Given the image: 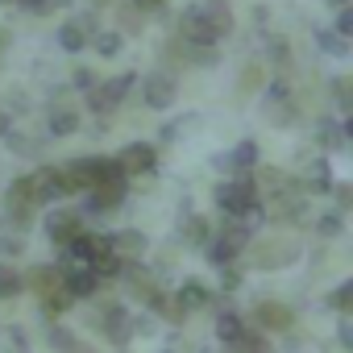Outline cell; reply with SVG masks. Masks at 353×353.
<instances>
[{"instance_id": "cell-1", "label": "cell", "mask_w": 353, "mask_h": 353, "mask_svg": "<svg viewBox=\"0 0 353 353\" xmlns=\"http://www.w3.org/2000/svg\"><path fill=\"white\" fill-rule=\"evenodd\" d=\"M250 237H254V229H250L245 221H229V225L221 229V237L208 245V262H212V266H229L237 254L250 250Z\"/></svg>"}, {"instance_id": "cell-2", "label": "cell", "mask_w": 353, "mask_h": 353, "mask_svg": "<svg viewBox=\"0 0 353 353\" xmlns=\"http://www.w3.org/2000/svg\"><path fill=\"white\" fill-rule=\"evenodd\" d=\"M216 204H221V212H229L233 221H241V216L258 204V188H254V179L221 183V188H216Z\"/></svg>"}, {"instance_id": "cell-3", "label": "cell", "mask_w": 353, "mask_h": 353, "mask_svg": "<svg viewBox=\"0 0 353 353\" xmlns=\"http://www.w3.org/2000/svg\"><path fill=\"white\" fill-rule=\"evenodd\" d=\"M133 71H125V75H117V79H104V83H96L92 92H88V104L96 108V112H112L121 100H125V92L133 88Z\"/></svg>"}, {"instance_id": "cell-4", "label": "cell", "mask_w": 353, "mask_h": 353, "mask_svg": "<svg viewBox=\"0 0 353 353\" xmlns=\"http://www.w3.org/2000/svg\"><path fill=\"white\" fill-rule=\"evenodd\" d=\"M34 196H30V179H17L13 188H9V196H5V212H9V221L17 225V229H30L34 225Z\"/></svg>"}, {"instance_id": "cell-5", "label": "cell", "mask_w": 353, "mask_h": 353, "mask_svg": "<svg viewBox=\"0 0 353 353\" xmlns=\"http://www.w3.org/2000/svg\"><path fill=\"white\" fill-rule=\"evenodd\" d=\"M30 196H34V204H50V200L67 196V188H63V170H59V166L34 170V174H30Z\"/></svg>"}, {"instance_id": "cell-6", "label": "cell", "mask_w": 353, "mask_h": 353, "mask_svg": "<svg viewBox=\"0 0 353 353\" xmlns=\"http://www.w3.org/2000/svg\"><path fill=\"white\" fill-rule=\"evenodd\" d=\"M154 162H158V150H154L150 141H133V145H125L121 158H117L121 174H150Z\"/></svg>"}, {"instance_id": "cell-7", "label": "cell", "mask_w": 353, "mask_h": 353, "mask_svg": "<svg viewBox=\"0 0 353 353\" xmlns=\"http://www.w3.org/2000/svg\"><path fill=\"white\" fill-rule=\"evenodd\" d=\"M295 245L291 241H258L254 245V266L258 270H279V266H287V262H295Z\"/></svg>"}, {"instance_id": "cell-8", "label": "cell", "mask_w": 353, "mask_h": 353, "mask_svg": "<svg viewBox=\"0 0 353 353\" xmlns=\"http://www.w3.org/2000/svg\"><path fill=\"white\" fill-rule=\"evenodd\" d=\"M270 216H274L279 225H303V221H307V200H303L299 192H283V196H274Z\"/></svg>"}, {"instance_id": "cell-9", "label": "cell", "mask_w": 353, "mask_h": 353, "mask_svg": "<svg viewBox=\"0 0 353 353\" xmlns=\"http://www.w3.org/2000/svg\"><path fill=\"white\" fill-rule=\"evenodd\" d=\"M100 332H104L112 345H125V341L133 336V320H129V312H125L121 303H108L104 316H100Z\"/></svg>"}, {"instance_id": "cell-10", "label": "cell", "mask_w": 353, "mask_h": 353, "mask_svg": "<svg viewBox=\"0 0 353 353\" xmlns=\"http://www.w3.org/2000/svg\"><path fill=\"white\" fill-rule=\"evenodd\" d=\"M71 299H92L96 291H100V279L92 274V266H71L67 274H63V283H59Z\"/></svg>"}, {"instance_id": "cell-11", "label": "cell", "mask_w": 353, "mask_h": 353, "mask_svg": "<svg viewBox=\"0 0 353 353\" xmlns=\"http://www.w3.org/2000/svg\"><path fill=\"white\" fill-rule=\"evenodd\" d=\"M46 233H50V241L54 245H71L79 233H83V221H79V212H54L50 221H46Z\"/></svg>"}, {"instance_id": "cell-12", "label": "cell", "mask_w": 353, "mask_h": 353, "mask_svg": "<svg viewBox=\"0 0 353 353\" xmlns=\"http://www.w3.org/2000/svg\"><path fill=\"white\" fill-rule=\"evenodd\" d=\"M183 38H188L192 46H212L221 34L208 26V17H204V13H200V5H196V9H188V13H183Z\"/></svg>"}, {"instance_id": "cell-13", "label": "cell", "mask_w": 353, "mask_h": 353, "mask_svg": "<svg viewBox=\"0 0 353 353\" xmlns=\"http://www.w3.org/2000/svg\"><path fill=\"white\" fill-rule=\"evenodd\" d=\"M254 320H258L262 328H270V332H287V328L295 324V316H291V307H287V303H274V299H266V303H258V307H254Z\"/></svg>"}, {"instance_id": "cell-14", "label": "cell", "mask_w": 353, "mask_h": 353, "mask_svg": "<svg viewBox=\"0 0 353 353\" xmlns=\"http://www.w3.org/2000/svg\"><path fill=\"white\" fill-rule=\"evenodd\" d=\"M174 96H179V92H174V79H170V75L154 71V75L145 79V104H150V108H158V112H162V108H170V104H174Z\"/></svg>"}, {"instance_id": "cell-15", "label": "cell", "mask_w": 353, "mask_h": 353, "mask_svg": "<svg viewBox=\"0 0 353 353\" xmlns=\"http://www.w3.org/2000/svg\"><path fill=\"white\" fill-rule=\"evenodd\" d=\"M108 245H112V254H117L121 262H137V258L145 254V237H141L137 229H121V233H112Z\"/></svg>"}, {"instance_id": "cell-16", "label": "cell", "mask_w": 353, "mask_h": 353, "mask_svg": "<svg viewBox=\"0 0 353 353\" xmlns=\"http://www.w3.org/2000/svg\"><path fill=\"white\" fill-rule=\"evenodd\" d=\"M125 200V183H108V188H92L88 192V212H108Z\"/></svg>"}, {"instance_id": "cell-17", "label": "cell", "mask_w": 353, "mask_h": 353, "mask_svg": "<svg viewBox=\"0 0 353 353\" xmlns=\"http://www.w3.org/2000/svg\"><path fill=\"white\" fill-rule=\"evenodd\" d=\"M59 283H63V274H59L54 266H34V270L21 279V287H30V291H38V295H50Z\"/></svg>"}, {"instance_id": "cell-18", "label": "cell", "mask_w": 353, "mask_h": 353, "mask_svg": "<svg viewBox=\"0 0 353 353\" xmlns=\"http://www.w3.org/2000/svg\"><path fill=\"white\" fill-rule=\"evenodd\" d=\"M200 13L208 17V26H212V30H216L221 38H225V34L233 30V9L225 5V0H204V5H200Z\"/></svg>"}, {"instance_id": "cell-19", "label": "cell", "mask_w": 353, "mask_h": 353, "mask_svg": "<svg viewBox=\"0 0 353 353\" xmlns=\"http://www.w3.org/2000/svg\"><path fill=\"white\" fill-rule=\"evenodd\" d=\"M303 192H332V170H328L324 158L307 162V170H303Z\"/></svg>"}, {"instance_id": "cell-20", "label": "cell", "mask_w": 353, "mask_h": 353, "mask_svg": "<svg viewBox=\"0 0 353 353\" xmlns=\"http://www.w3.org/2000/svg\"><path fill=\"white\" fill-rule=\"evenodd\" d=\"M208 303V287L200 283V279H188L183 287H179V312H196V307H204Z\"/></svg>"}, {"instance_id": "cell-21", "label": "cell", "mask_w": 353, "mask_h": 353, "mask_svg": "<svg viewBox=\"0 0 353 353\" xmlns=\"http://www.w3.org/2000/svg\"><path fill=\"white\" fill-rule=\"evenodd\" d=\"M79 129V112L75 108H50V133L54 137H71Z\"/></svg>"}, {"instance_id": "cell-22", "label": "cell", "mask_w": 353, "mask_h": 353, "mask_svg": "<svg viewBox=\"0 0 353 353\" xmlns=\"http://www.w3.org/2000/svg\"><path fill=\"white\" fill-rule=\"evenodd\" d=\"M241 332H245V324H241V316H237V312H221V316H216V336H221V341L237 345V341H241Z\"/></svg>"}, {"instance_id": "cell-23", "label": "cell", "mask_w": 353, "mask_h": 353, "mask_svg": "<svg viewBox=\"0 0 353 353\" xmlns=\"http://www.w3.org/2000/svg\"><path fill=\"white\" fill-rule=\"evenodd\" d=\"M254 188H262V192H270V196H283V192H287V174L274 170V166H262L258 179H254Z\"/></svg>"}, {"instance_id": "cell-24", "label": "cell", "mask_w": 353, "mask_h": 353, "mask_svg": "<svg viewBox=\"0 0 353 353\" xmlns=\"http://www.w3.org/2000/svg\"><path fill=\"white\" fill-rule=\"evenodd\" d=\"M250 166H258V141H241L229 154V170H250Z\"/></svg>"}, {"instance_id": "cell-25", "label": "cell", "mask_w": 353, "mask_h": 353, "mask_svg": "<svg viewBox=\"0 0 353 353\" xmlns=\"http://www.w3.org/2000/svg\"><path fill=\"white\" fill-rule=\"evenodd\" d=\"M179 237L192 241V245H204V241H208V221H204V216H183Z\"/></svg>"}, {"instance_id": "cell-26", "label": "cell", "mask_w": 353, "mask_h": 353, "mask_svg": "<svg viewBox=\"0 0 353 353\" xmlns=\"http://www.w3.org/2000/svg\"><path fill=\"white\" fill-rule=\"evenodd\" d=\"M59 46L75 54V50H83V46H88V34H83V30H79L75 21H67V26L59 30Z\"/></svg>"}, {"instance_id": "cell-27", "label": "cell", "mask_w": 353, "mask_h": 353, "mask_svg": "<svg viewBox=\"0 0 353 353\" xmlns=\"http://www.w3.org/2000/svg\"><path fill=\"white\" fill-rule=\"evenodd\" d=\"M121 266H125V262H121L117 254H96V258H92V274H96V279H112V274H121Z\"/></svg>"}, {"instance_id": "cell-28", "label": "cell", "mask_w": 353, "mask_h": 353, "mask_svg": "<svg viewBox=\"0 0 353 353\" xmlns=\"http://www.w3.org/2000/svg\"><path fill=\"white\" fill-rule=\"evenodd\" d=\"M21 291V274L13 266H0V299H13Z\"/></svg>"}, {"instance_id": "cell-29", "label": "cell", "mask_w": 353, "mask_h": 353, "mask_svg": "<svg viewBox=\"0 0 353 353\" xmlns=\"http://www.w3.org/2000/svg\"><path fill=\"white\" fill-rule=\"evenodd\" d=\"M316 141H324L328 150H341V145H345V133H341L332 121H320V129H316Z\"/></svg>"}, {"instance_id": "cell-30", "label": "cell", "mask_w": 353, "mask_h": 353, "mask_svg": "<svg viewBox=\"0 0 353 353\" xmlns=\"http://www.w3.org/2000/svg\"><path fill=\"white\" fill-rule=\"evenodd\" d=\"M316 46H320L324 54H336V59L345 54V38H336L332 30H320V34H316Z\"/></svg>"}, {"instance_id": "cell-31", "label": "cell", "mask_w": 353, "mask_h": 353, "mask_svg": "<svg viewBox=\"0 0 353 353\" xmlns=\"http://www.w3.org/2000/svg\"><path fill=\"white\" fill-rule=\"evenodd\" d=\"M316 233H320V237H341V233H345V221H341V212H328V216H320V221H316Z\"/></svg>"}, {"instance_id": "cell-32", "label": "cell", "mask_w": 353, "mask_h": 353, "mask_svg": "<svg viewBox=\"0 0 353 353\" xmlns=\"http://www.w3.org/2000/svg\"><path fill=\"white\" fill-rule=\"evenodd\" d=\"M328 307H336V312H349V307H353V283H341V287L328 295Z\"/></svg>"}, {"instance_id": "cell-33", "label": "cell", "mask_w": 353, "mask_h": 353, "mask_svg": "<svg viewBox=\"0 0 353 353\" xmlns=\"http://www.w3.org/2000/svg\"><path fill=\"white\" fill-rule=\"evenodd\" d=\"M117 50H121V34H112V30H108V34H96V54L112 59Z\"/></svg>"}, {"instance_id": "cell-34", "label": "cell", "mask_w": 353, "mask_h": 353, "mask_svg": "<svg viewBox=\"0 0 353 353\" xmlns=\"http://www.w3.org/2000/svg\"><path fill=\"white\" fill-rule=\"evenodd\" d=\"M42 299H46V312H67V307L75 303V299H71L63 287H54V291H50V295H42Z\"/></svg>"}, {"instance_id": "cell-35", "label": "cell", "mask_w": 353, "mask_h": 353, "mask_svg": "<svg viewBox=\"0 0 353 353\" xmlns=\"http://www.w3.org/2000/svg\"><path fill=\"white\" fill-rule=\"evenodd\" d=\"M270 63H291V46L283 38H270Z\"/></svg>"}, {"instance_id": "cell-36", "label": "cell", "mask_w": 353, "mask_h": 353, "mask_svg": "<svg viewBox=\"0 0 353 353\" xmlns=\"http://www.w3.org/2000/svg\"><path fill=\"white\" fill-rule=\"evenodd\" d=\"M332 34H336V38H349V34H353V13H349V9L336 13V30H332Z\"/></svg>"}, {"instance_id": "cell-37", "label": "cell", "mask_w": 353, "mask_h": 353, "mask_svg": "<svg viewBox=\"0 0 353 353\" xmlns=\"http://www.w3.org/2000/svg\"><path fill=\"white\" fill-rule=\"evenodd\" d=\"M50 345H54V349H63V353H71V349H75L71 332H63V328H50Z\"/></svg>"}, {"instance_id": "cell-38", "label": "cell", "mask_w": 353, "mask_h": 353, "mask_svg": "<svg viewBox=\"0 0 353 353\" xmlns=\"http://www.w3.org/2000/svg\"><path fill=\"white\" fill-rule=\"evenodd\" d=\"M192 63H200V67H212V63H216L212 46H192Z\"/></svg>"}, {"instance_id": "cell-39", "label": "cell", "mask_w": 353, "mask_h": 353, "mask_svg": "<svg viewBox=\"0 0 353 353\" xmlns=\"http://www.w3.org/2000/svg\"><path fill=\"white\" fill-rule=\"evenodd\" d=\"M258 83H262V71H258V67H245V71H241V92H254Z\"/></svg>"}, {"instance_id": "cell-40", "label": "cell", "mask_w": 353, "mask_h": 353, "mask_svg": "<svg viewBox=\"0 0 353 353\" xmlns=\"http://www.w3.org/2000/svg\"><path fill=\"white\" fill-rule=\"evenodd\" d=\"M137 13H166V0H133Z\"/></svg>"}, {"instance_id": "cell-41", "label": "cell", "mask_w": 353, "mask_h": 353, "mask_svg": "<svg viewBox=\"0 0 353 353\" xmlns=\"http://www.w3.org/2000/svg\"><path fill=\"white\" fill-rule=\"evenodd\" d=\"M96 83H100V79H96L92 71H75V88H79V92H92Z\"/></svg>"}, {"instance_id": "cell-42", "label": "cell", "mask_w": 353, "mask_h": 353, "mask_svg": "<svg viewBox=\"0 0 353 353\" xmlns=\"http://www.w3.org/2000/svg\"><path fill=\"white\" fill-rule=\"evenodd\" d=\"M67 5H71V0H38L34 13H54V9H67Z\"/></svg>"}, {"instance_id": "cell-43", "label": "cell", "mask_w": 353, "mask_h": 353, "mask_svg": "<svg viewBox=\"0 0 353 353\" xmlns=\"http://www.w3.org/2000/svg\"><path fill=\"white\" fill-rule=\"evenodd\" d=\"M332 88H336V104H341V108L349 112V79H336Z\"/></svg>"}, {"instance_id": "cell-44", "label": "cell", "mask_w": 353, "mask_h": 353, "mask_svg": "<svg viewBox=\"0 0 353 353\" xmlns=\"http://www.w3.org/2000/svg\"><path fill=\"white\" fill-rule=\"evenodd\" d=\"M332 192H336V204H341V208H349V204H353V192H349V183H332Z\"/></svg>"}, {"instance_id": "cell-45", "label": "cell", "mask_w": 353, "mask_h": 353, "mask_svg": "<svg viewBox=\"0 0 353 353\" xmlns=\"http://www.w3.org/2000/svg\"><path fill=\"white\" fill-rule=\"evenodd\" d=\"M221 283H225V291H237V287H241V274H237L233 266H225V274H221Z\"/></svg>"}, {"instance_id": "cell-46", "label": "cell", "mask_w": 353, "mask_h": 353, "mask_svg": "<svg viewBox=\"0 0 353 353\" xmlns=\"http://www.w3.org/2000/svg\"><path fill=\"white\" fill-rule=\"evenodd\" d=\"M270 100H274V104H279V100H287V83H283V79H274V83H270Z\"/></svg>"}, {"instance_id": "cell-47", "label": "cell", "mask_w": 353, "mask_h": 353, "mask_svg": "<svg viewBox=\"0 0 353 353\" xmlns=\"http://www.w3.org/2000/svg\"><path fill=\"white\" fill-rule=\"evenodd\" d=\"M17 250H21L17 237H0V254H17Z\"/></svg>"}, {"instance_id": "cell-48", "label": "cell", "mask_w": 353, "mask_h": 353, "mask_svg": "<svg viewBox=\"0 0 353 353\" xmlns=\"http://www.w3.org/2000/svg\"><path fill=\"white\" fill-rule=\"evenodd\" d=\"M291 117H295L291 108H274V125H291Z\"/></svg>"}, {"instance_id": "cell-49", "label": "cell", "mask_w": 353, "mask_h": 353, "mask_svg": "<svg viewBox=\"0 0 353 353\" xmlns=\"http://www.w3.org/2000/svg\"><path fill=\"white\" fill-rule=\"evenodd\" d=\"M341 345H353V328H349L345 320H341Z\"/></svg>"}, {"instance_id": "cell-50", "label": "cell", "mask_w": 353, "mask_h": 353, "mask_svg": "<svg viewBox=\"0 0 353 353\" xmlns=\"http://www.w3.org/2000/svg\"><path fill=\"white\" fill-rule=\"evenodd\" d=\"M5 133H9V117H5V112H0V137H5Z\"/></svg>"}, {"instance_id": "cell-51", "label": "cell", "mask_w": 353, "mask_h": 353, "mask_svg": "<svg viewBox=\"0 0 353 353\" xmlns=\"http://www.w3.org/2000/svg\"><path fill=\"white\" fill-rule=\"evenodd\" d=\"M5 46H9V34H5V30H0V50H5Z\"/></svg>"}, {"instance_id": "cell-52", "label": "cell", "mask_w": 353, "mask_h": 353, "mask_svg": "<svg viewBox=\"0 0 353 353\" xmlns=\"http://www.w3.org/2000/svg\"><path fill=\"white\" fill-rule=\"evenodd\" d=\"M21 5H30V9H34V5H38V0H21Z\"/></svg>"}, {"instance_id": "cell-53", "label": "cell", "mask_w": 353, "mask_h": 353, "mask_svg": "<svg viewBox=\"0 0 353 353\" xmlns=\"http://www.w3.org/2000/svg\"><path fill=\"white\" fill-rule=\"evenodd\" d=\"M332 5H336V9H345V0H332Z\"/></svg>"}]
</instances>
